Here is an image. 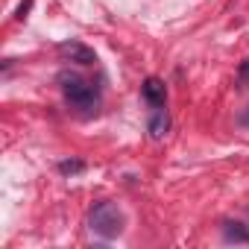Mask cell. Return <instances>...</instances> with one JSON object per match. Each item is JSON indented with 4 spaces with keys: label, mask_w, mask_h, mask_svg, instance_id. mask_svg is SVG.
I'll list each match as a JSON object with an SVG mask.
<instances>
[{
    "label": "cell",
    "mask_w": 249,
    "mask_h": 249,
    "mask_svg": "<svg viewBox=\"0 0 249 249\" xmlns=\"http://www.w3.org/2000/svg\"><path fill=\"white\" fill-rule=\"evenodd\" d=\"M167 129H170V114H167V108H153V114L147 120V132L153 138H164Z\"/></svg>",
    "instance_id": "5b68a950"
},
{
    "label": "cell",
    "mask_w": 249,
    "mask_h": 249,
    "mask_svg": "<svg viewBox=\"0 0 249 249\" xmlns=\"http://www.w3.org/2000/svg\"><path fill=\"white\" fill-rule=\"evenodd\" d=\"M56 53L59 56H65L68 62H76V65H97V53L88 47V44H82V41H76V38H71V41H59L56 44Z\"/></svg>",
    "instance_id": "3957f363"
},
{
    "label": "cell",
    "mask_w": 249,
    "mask_h": 249,
    "mask_svg": "<svg viewBox=\"0 0 249 249\" xmlns=\"http://www.w3.org/2000/svg\"><path fill=\"white\" fill-rule=\"evenodd\" d=\"M141 97L150 108H164L167 103V85L159 79V76H147L144 85H141Z\"/></svg>",
    "instance_id": "277c9868"
},
{
    "label": "cell",
    "mask_w": 249,
    "mask_h": 249,
    "mask_svg": "<svg viewBox=\"0 0 249 249\" xmlns=\"http://www.w3.org/2000/svg\"><path fill=\"white\" fill-rule=\"evenodd\" d=\"M88 229L103 237V240H114L123 231V214L114 202H97L88 211Z\"/></svg>",
    "instance_id": "7a4b0ae2"
},
{
    "label": "cell",
    "mask_w": 249,
    "mask_h": 249,
    "mask_svg": "<svg viewBox=\"0 0 249 249\" xmlns=\"http://www.w3.org/2000/svg\"><path fill=\"white\" fill-rule=\"evenodd\" d=\"M56 82H59L62 97L68 100L71 108H76V111H82V114H94V111L100 108V88H97L91 79L79 76L76 71H59Z\"/></svg>",
    "instance_id": "6da1fadb"
},
{
    "label": "cell",
    "mask_w": 249,
    "mask_h": 249,
    "mask_svg": "<svg viewBox=\"0 0 249 249\" xmlns=\"http://www.w3.org/2000/svg\"><path fill=\"white\" fill-rule=\"evenodd\" d=\"M56 170L62 176H79V173H85V161L82 159H65V161L56 164Z\"/></svg>",
    "instance_id": "52a82bcc"
},
{
    "label": "cell",
    "mask_w": 249,
    "mask_h": 249,
    "mask_svg": "<svg viewBox=\"0 0 249 249\" xmlns=\"http://www.w3.org/2000/svg\"><path fill=\"white\" fill-rule=\"evenodd\" d=\"M30 6H33V0H27V3H21V6H18V15H15V18H18V21H24V18H27V12H30Z\"/></svg>",
    "instance_id": "9c48e42d"
},
{
    "label": "cell",
    "mask_w": 249,
    "mask_h": 249,
    "mask_svg": "<svg viewBox=\"0 0 249 249\" xmlns=\"http://www.w3.org/2000/svg\"><path fill=\"white\" fill-rule=\"evenodd\" d=\"M223 237L226 243H249V226L240 220H223Z\"/></svg>",
    "instance_id": "8992f818"
},
{
    "label": "cell",
    "mask_w": 249,
    "mask_h": 249,
    "mask_svg": "<svg viewBox=\"0 0 249 249\" xmlns=\"http://www.w3.org/2000/svg\"><path fill=\"white\" fill-rule=\"evenodd\" d=\"M234 85L243 91V88H249V56L237 65V76H234Z\"/></svg>",
    "instance_id": "ba28073f"
},
{
    "label": "cell",
    "mask_w": 249,
    "mask_h": 249,
    "mask_svg": "<svg viewBox=\"0 0 249 249\" xmlns=\"http://www.w3.org/2000/svg\"><path fill=\"white\" fill-rule=\"evenodd\" d=\"M240 123H243V126H249V108H246V111L240 114Z\"/></svg>",
    "instance_id": "30bf717a"
}]
</instances>
